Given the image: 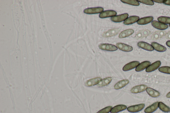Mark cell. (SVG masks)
Listing matches in <instances>:
<instances>
[{
	"label": "cell",
	"instance_id": "obj_1",
	"mask_svg": "<svg viewBox=\"0 0 170 113\" xmlns=\"http://www.w3.org/2000/svg\"><path fill=\"white\" fill-rule=\"evenodd\" d=\"M104 9L101 7L88 8L84 10L85 13L89 14H93L100 13L103 12Z\"/></svg>",
	"mask_w": 170,
	"mask_h": 113
},
{
	"label": "cell",
	"instance_id": "obj_2",
	"mask_svg": "<svg viewBox=\"0 0 170 113\" xmlns=\"http://www.w3.org/2000/svg\"><path fill=\"white\" fill-rule=\"evenodd\" d=\"M145 104H140L131 106L127 108L128 112L132 113L137 112L141 111L145 108Z\"/></svg>",
	"mask_w": 170,
	"mask_h": 113
},
{
	"label": "cell",
	"instance_id": "obj_3",
	"mask_svg": "<svg viewBox=\"0 0 170 113\" xmlns=\"http://www.w3.org/2000/svg\"><path fill=\"white\" fill-rule=\"evenodd\" d=\"M99 48L101 50L108 51H115L118 49L117 47L115 45L106 44H100L99 46Z\"/></svg>",
	"mask_w": 170,
	"mask_h": 113
},
{
	"label": "cell",
	"instance_id": "obj_4",
	"mask_svg": "<svg viewBox=\"0 0 170 113\" xmlns=\"http://www.w3.org/2000/svg\"><path fill=\"white\" fill-rule=\"evenodd\" d=\"M128 16L129 15L128 14L125 13L112 17L111 18V20L112 21L114 22H121L123 21H125V20L127 19Z\"/></svg>",
	"mask_w": 170,
	"mask_h": 113
},
{
	"label": "cell",
	"instance_id": "obj_5",
	"mask_svg": "<svg viewBox=\"0 0 170 113\" xmlns=\"http://www.w3.org/2000/svg\"><path fill=\"white\" fill-rule=\"evenodd\" d=\"M117 14L116 11L112 10H106L100 14L99 17L101 18L113 17Z\"/></svg>",
	"mask_w": 170,
	"mask_h": 113
},
{
	"label": "cell",
	"instance_id": "obj_6",
	"mask_svg": "<svg viewBox=\"0 0 170 113\" xmlns=\"http://www.w3.org/2000/svg\"><path fill=\"white\" fill-rule=\"evenodd\" d=\"M140 64L139 61H134L131 62L125 65L123 67V70L124 71H128L136 67Z\"/></svg>",
	"mask_w": 170,
	"mask_h": 113
},
{
	"label": "cell",
	"instance_id": "obj_7",
	"mask_svg": "<svg viewBox=\"0 0 170 113\" xmlns=\"http://www.w3.org/2000/svg\"><path fill=\"white\" fill-rule=\"evenodd\" d=\"M102 78L100 77H96L93 78L88 80L85 82V85L87 87H91L97 85L102 80Z\"/></svg>",
	"mask_w": 170,
	"mask_h": 113
},
{
	"label": "cell",
	"instance_id": "obj_8",
	"mask_svg": "<svg viewBox=\"0 0 170 113\" xmlns=\"http://www.w3.org/2000/svg\"><path fill=\"white\" fill-rule=\"evenodd\" d=\"M147 86L145 85H141L135 86L131 90L132 93L137 94L144 92L146 90Z\"/></svg>",
	"mask_w": 170,
	"mask_h": 113
},
{
	"label": "cell",
	"instance_id": "obj_9",
	"mask_svg": "<svg viewBox=\"0 0 170 113\" xmlns=\"http://www.w3.org/2000/svg\"><path fill=\"white\" fill-rule=\"evenodd\" d=\"M161 64V62L157 61L153 63L152 64L149 65L146 69V72H151L156 70L160 66Z\"/></svg>",
	"mask_w": 170,
	"mask_h": 113
},
{
	"label": "cell",
	"instance_id": "obj_10",
	"mask_svg": "<svg viewBox=\"0 0 170 113\" xmlns=\"http://www.w3.org/2000/svg\"><path fill=\"white\" fill-rule=\"evenodd\" d=\"M116 46L120 50L125 52H130L132 51L133 48L132 47L122 43H118Z\"/></svg>",
	"mask_w": 170,
	"mask_h": 113
},
{
	"label": "cell",
	"instance_id": "obj_11",
	"mask_svg": "<svg viewBox=\"0 0 170 113\" xmlns=\"http://www.w3.org/2000/svg\"><path fill=\"white\" fill-rule=\"evenodd\" d=\"M151 25L154 28L160 30H165L168 28V26L156 21H153L151 22Z\"/></svg>",
	"mask_w": 170,
	"mask_h": 113
},
{
	"label": "cell",
	"instance_id": "obj_12",
	"mask_svg": "<svg viewBox=\"0 0 170 113\" xmlns=\"http://www.w3.org/2000/svg\"><path fill=\"white\" fill-rule=\"evenodd\" d=\"M138 46L140 48L145 50L152 51L154 50V49L151 45L144 42H140L137 44Z\"/></svg>",
	"mask_w": 170,
	"mask_h": 113
},
{
	"label": "cell",
	"instance_id": "obj_13",
	"mask_svg": "<svg viewBox=\"0 0 170 113\" xmlns=\"http://www.w3.org/2000/svg\"><path fill=\"white\" fill-rule=\"evenodd\" d=\"M120 29L118 28H115L113 29L109 30L104 32L102 35L104 37L107 38L116 35L120 32Z\"/></svg>",
	"mask_w": 170,
	"mask_h": 113
},
{
	"label": "cell",
	"instance_id": "obj_14",
	"mask_svg": "<svg viewBox=\"0 0 170 113\" xmlns=\"http://www.w3.org/2000/svg\"><path fill=\"white\" fill-rule=\"evenodd\" d=\"M150 62L149 61H145L140 63L138 66L136 67L135 70L137 72H140L144 70L147 68L151 64Z\"/></svg>",
	"mask_w": 170,
	"mask_h": 113
},
{
	"label": "cell",
	"instance_id": "obj_15",
	"mask_svg": "<svg viewBox=\"0 0 170 113\" xmlns=\"http://www.w3.org/2000/svg\"><path fill=\"white\" fill-rule=\"evenodd\" d=\"M159 102H156L145 109L144 112L146 113H152L156 111L159 108Z\"/></svg>",
	"mask_w": 170,
	"mask_h": 113
},
{
	"label": "cell",
	"instance_id": "obj_16",
	"mask_svg": "<svg viewBox=\"0 0 170 113\" xmlns=\"http://www.w3.org/2000/svg\"><path fill=\"white\" fill-rule=\"evenodd\" d=\"M153 18L152 16L142 18L139 20L137 22V23L140 25H145L150 23L153 21Z\"/></svg>",
	"mask_w": 170,
	"mask_h": 113
},
{
	"label": "cell",
	"instance_id": "obj_17",
	"mask_svg": "<svg viewBox=\"0 0 170 113\" xmlns=\"http://www.w3.org/2000/svg\"><path fill=\"white\" fill-rule=\"evenodd\" d=\"M129 83V81L128 80H123L121 81L117 82L115 85H114V89L116 90H118L122 89L127 85Z\"/></svg>",
	"mask_w": 170,
	"mask_h": 113
},
{
	"label": "cell",
	"instance_id": "obj_18",
	"mask_svg": "<svg viewBox=\"0 0 170 113\" xmlns=\"http://www.w3.org/2000/svg\"><path fill=\"white\" fill-rule=\"evenodd\" d=\"M139 17L138 16H130L129 17L126 19L124 22V24L125 25L134 24L138 22L139 20Z\"/></svg>",
	"mask_w": 170,
	"mask_h": 113
},
{
	"label": "cell",
	"instance_id": "obj_19",
	"mask_svg": "<svg viewBox=\"0 0 170 113\" xmlns=\"http://www.w3.org/2000/svg\"><path fill=\"white\" fill-rule=\"evenodd\" d=\"M127 106L123 104L118 105L112 108L111 113H118L126 109Z\"/></svg>",
	"mask_w": 170,
	"mask_h": 113
},
{
	"label": "cell",
	"instance_id": "obj_20",
	"mask_svg": "<svg viewBox=\"0 0 170 113\" xmlns=\"http://www.w3.org/2000/svg\"><path fill=\"white\" fill-rule=\"evenodd\" d=\"M146 90L147 93L151 97L157 98L160 95V93L159 91L153 89L152 88L147 87Z\"/></svg>",
	"mask_w": 170,
	"mask_h": 113
},
{
	"label": "cell",
	"instance_id": "obj_21",
	"mask_svg": "<svg viewBox=\"0 0 170 113\" xmlns=\"http://www.w3.org/2000/svg\"><path fill=\"white\" fill-rule=\"evenodd\" d=\"M151 45L155 50L159 52H163L167 50L166 48L156 42L151 43Z\"/></svg>",
	"mask_w": 170,
	"mask_h": 113
},
{
	"label": "cell",
	"instance_id": "obj_22",
	"mask_svg": "<svg viewBox=\"0 0 170 113\" xmlns=\"http://www.w3.org/2000/svg\"><path fill=\"white\" fill-rule=\"evenodd\" d=\"M112 78L108 77L105 78L100 81V83L97 85L98 87H102L109 85L112 81Z\"/></svg>",
	"mask_w": 170,
	"mask_h": 113
},
{
	"label": "cell",
	"instance_id": "obj_23",
	"mask_svg": "<svg viewBox=\"0 0 170 113\" xmlns=\"http://www.w3.org/2000/svg\"><path fill=\"white\" fill-rule=\"evenodd\" d=\"M134 31L131 29H129L123 31L120 33L119 36L120 38H123L131 35L134 33Z\"/></svg>",
	"mask_w": 170,
	"mask_h": 113
},
{
	"label": "cell",
	"instance_id": "obj_24",
	"mask_svg": "<svg viewBox=\"0 0 170 113\" xmlns=\"http://www.w3.org/2000/svg\"><path fill=\"white\" fill-rule=\"evenodd\" d=\"M159 108L161 111L165 112H170V108L169 107L164 104L162 102H159Z\"/></svg>",
	"mask_w": 170,
	"mask_h": 113
},
{
	"label": "cell",
	"instance_id": "obj_25",
	"mask_svg": "<svg viewBox=\"0 0 170 113\" xmlns=\"http://www.w3.org/2000/svg\"><path fill=\"white\" fill-rule=\"evenodd\" d=\"M159 21L164 24H170V17L161 16L158 18Z\"/></svg>",
	"mask_w": 170,
	"mask_h": 113
},
{
	"label": "cell",
	"instance_id": "obj_26",
	"mask_svg": "<svg viewBox=\"0 0 170 113\" xmlns=\"http://www.w3.org/2000/svg\"><path fill=\"white\" fill-rule=\"evenodd\" d=\"M165 32L164 31L157 32L153 34L152 37L153 40H156L164 36Z\"/></svg>",
	"mask_w": 170,
	"mask_h": 113
},
{
	"label": "cell",
	"instance_id": "obj_27",
	"mask_svg": "<svg viewBox=\"0 0 170 113\" xmlns=\"http://www.w3.org/2000/svg\"><path fill=\"white\" fill-rule=\"evenodd\" d=\"M121 1L125 3L131 5L138 6L140 5V3L138 1L135 0H121Z\"/></svg>",
	"mask_w": 170,
	"mask_h": 113
},
{
	"label": "cell",
	"instance_id": "obj_28",
	"mask_svg": "<svg viewBox=\"0 0 170 113\" xmlns=\"http://www.w3.org/2000/svg\"><path fill=\"white\" fill-rule=\"evenodd\" d=\"M159 71L164 73L170 74V67L169 66H163L159 68Z\"/></svg>",
	"mask_w": 170,
	"mask_h": 113
},
{
	"label": "cell",
	"instance_id": "obj_29",
	"mask_svg": "<svg viewBox=\"0 0 170 113\" xmlns=\"http://www.w3.org/2000/svg\"><path fill=\"white\" fill-rule=\"evenodd\" d=\"M149 33V31L148 32L147 31H141L137 35L136 37L137 39L141 38L144 37H145V36H146L147 35H148Z\"/></svg>",
	"mask_w": 170,
	"mask_h": 113
},
{
	"label": "cell",
	"instance_id": "obj_30",
	"mask_svg": "<svg viewBox=\"0 0 170 113\" xmlns=\"http://www.w3.org/2000/svg\"><path fill=\"white\" fill-rule=\"evenodd\" d=\"M112 108V106H108L99 110L97 113H109Z\"/></svg>",
	"mask_w": 170,
	"mask_h": 113
},
{
	"label": "cell",
	"instance_id": "obj_31",
	"mask_svg": "<svg viewBox=\"0 0 170 113\" xmlns=\"http://www.w3.org/2000/svg\"><path fill=\"white\" fill-rule=\"evenodd\" d=\"M139 2H140L141 3L145 4L147 5H154V2L153 1H150V0H139L138 1Z\"/></svg>",
	"mask_w": 170,
	"mask_h": 113
},
{
	"label": "cell",
	"instance_id": "obj_32",
	"mask_svg": "<svg viewBox=\"0 0 170 113\" xmlns=\"http://www.w3.org/2000/svg\"><path fill=\"white\" fill-rule=\"evenodd\" d=\"M163 3L165 5H170V0L163 1Z\"/></svg>",
	"mask_w": 170,
	"mask_h": 113
},
{
	"label": "cell",
	"instance_id": "obj_33",
	"mask_svg": "<svg viewBox=\"0 0 170 113\" xmlns=\"http://www.w3.org/2000/svg\"><path fill=\"white\" fill-rule=\"evenodd\" d=\"M166 38L170 39V31L168 33H167L166 35Z\"/></svg>",
	"mask_w": 170,
	"mask_h": 113
},
{
	"label": "cell",
	"instance_id": "obj_34",
	"mask_svg": "<svg viewBox=\"0 0 170 113\" xmlns=\"http://www.w3.org/2000/svg\"><path fill=\"white\" fill-rule=\"evenodd\" d=\"M153 1L155 2V3H163V1H162V0H157V1Z\"/></svg>",
	"mask_w": 170,
	"mask_h": 113
},
{
	"label": "cell",
	"instance_id": "obj_35",
	"mask_svg": "<svg viewBox=\"0 0 170 113\" xmlns=\"http://www.w3.org/2000/svg\"><path fill=\"white\" fill-rule=\"evenodd\" d=\"M166 45L167 46L170 48V41H167L166 42Z\"/></svg>",
	"mask_w": 170,
	"mask_h": 113
},
{
	"label": "cell",
	"instance_id": "obj_36",
	"mask_svg": "<svg viewBox=\"0 0 170 113\" xmlns=\"http://www.w3.org/2000/svg\"><path fill=\"white\" fill-rule=\"evenodd\" d=\"M167 97L169 98H170V92L167 94Z\"/></svg>",
	"mask_w": 170,
	"mask_h": 113
},
{
	"label": "cell",
	"instance_id": "obj_37",
	"mask_svg": "<svg viewBox=\"0 0 170 113\" xmlns=\"http://www.w3.org/2000/svg\"><path fill=\"white\" fill-rule=\"evenodd\" d=\"M169 27H170V24H169Z\"/></svg>",
	"mask_w": 170,
	"mask_h": 113
}]
</instances>
